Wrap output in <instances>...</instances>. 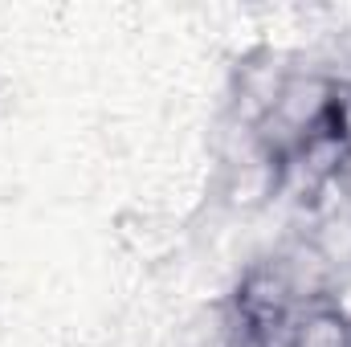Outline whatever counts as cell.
I'll return each instance as SVG.
<instances>
[{"instance_id":"1","label":"cell","mask_w":351,"mask_h":347,"mask_svg":"<svg viewBox=\"0 0 351 347\" xmlns=\"http://www.w3.org/2000/svg\"><path fill=\"white\" fill-rule=\"evenodd\" d=\"M331 311L343 319L351 327V270H339V278H335V290H331Z\"/></svg>"}]
</instances>
